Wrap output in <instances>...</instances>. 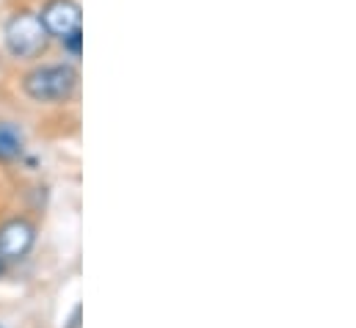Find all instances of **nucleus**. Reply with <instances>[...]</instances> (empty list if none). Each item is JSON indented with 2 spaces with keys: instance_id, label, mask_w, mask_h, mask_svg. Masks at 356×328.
Returning a JSON list of instances; mask_svg holds the SVG:
<instances>
[{
  "instance_id": "nucleus-8",
  "label": "nucleus",
  "mask_w": 356,
  "mask_h": 328,
  "mask_svg": "<svg viewBox=\"0 0 356 328\" xmlns=\"http://www.w3.org/2000/svg\"><path fill=\"white\" fill-rule=\"evenodd\" d=\"M3 273H6V259L0 256V276H3Z\"/></svg>"
},
{
  "instance_id": "nucleus-6",
  "label": "nucleus",
  "mask_w": 356,
  "mask_h": 328,
  "mask_svg": "<svg viewBox=\"0 0 356 328\" xmlns=\"http://www.w3.org/2000/svg\"><path fill=\"white\" fill-rule=\"evenodd\" d=\"M61 44H64V50H67L72 58H81V47H83V28H81V31H75V33H70L67 39H61Z\"/></svg>"
},
{
  "instance_id": "nucleus-1",
  "label": "nucleus",
  "mask_w": 356,
  "mask_h": 328,
  "mask_svg": "<svg viewBox=\"0 0 356 328\" xmlns=\"http://www.w3.org/2000/svg\"><path fill=\"white\" fill-rule=\"evenodd\" d=\"M81 75L72 64H39L22 75V94L36 105H61L70 102L78 91Z\"/></svg>"
},
{
  "instance_id": "nucleus-5",
  "label": "nucleus",
  "mask_w": 356,
  "mask_h": 328,
  "mask_svg": "<svg viewBox=\"0 0 356 328\" xmlns=\"http://www.w3.org/2000/svg\"><path fill=\"white\" fill-rule=\"evenodd\" d=\"M22 149H25L22 133L14 124L0 122V161L3 163H11V161H17L22 155Z\"/></svg>"
},
{
  "instance_id": "nucleus-7",
  "label": "nucleus",
  "mask_w": 356,
  "mask_h": 328,
  "mask_svg": "<svg viewBox=\"0 0 356 328\" xmlns=\"http://www.w3.org/2000/svg\"><path fill=\"white\" fill-rule=\"evenodd\" d=\"M67 328H81V306H75V312H72L70 326H67Z\"/></svg>"
},
{
  "instance_id": "nucleus-2",
  "label": "nucleus",
  "mask_w": 356,
  "mask_h": 328,
  "mask_svg": "<svg viewBox=\"0 0 356 328\" xmlns=\"http://www.w3.org/2000/svg\"><path fill=\"white\" fill-rule=\"evenodd\" d=\"M3 44H6V53L11 58L33 61L47 50L50 36H47V31H44V25H42L36 11L19 8L3 25Z\"/></svg>"
},
{
  "instance_id": "nucleus-4",
  "label": "nucleus",
  "mask_w": 356,
  "mask_h": 328,
  "mask_svg": "<svg viewBox=\"0 0 356 328\" xmlns=\"http://www.w3.org/2000/svg\"><path fill=\"white\" fill-rule=\"evenodd\" d=\"M36 246V224L28 218H8L0 224V256L6 262L25 259Z\"/></svg>"
},
{
  "instance_id": "nucleus-3",
  "label": "nucleus",
  "mask_w": 356,
  "mask_h": 328,
  "mask_svg": "<svg viewBox=\"0 0 356 328\" xmlns=\"http://www.w3.org/2000/svg\"><path fill=\"white\" fill-rule=\"evenodd\" d=\"M50 39H67L70 33L83 28V8L78 0H44L36 11Z\"/></svg>"
}]
</instances>
